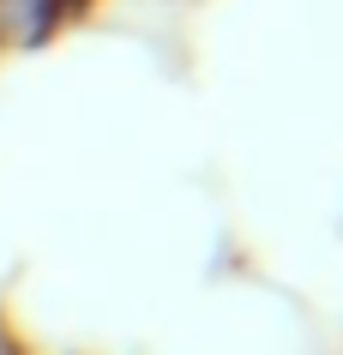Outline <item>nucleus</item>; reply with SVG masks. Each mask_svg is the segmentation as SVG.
Returning <instances> with one entry per match:
<instances>
[{"instance_id":"f257e3e1","label":"nucleus","mask_w":343,"mask_h":355,"mask_svg":"<svg viewBox=\"0 0 343 355\" xmlns=\"http://www.w3.org/2000/svg\"><path fill=\"white\" fill-rule=\"evenodd\" d=\"M67 12V0H0V42H37Z\"/></svg>"}]
</instances>
